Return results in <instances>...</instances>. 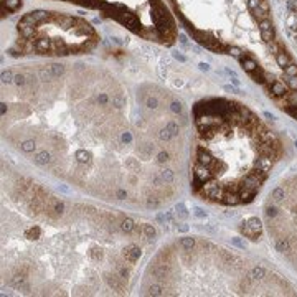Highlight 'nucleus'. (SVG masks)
<instances>
[{
	"label": "nucleus",
	"mask_w": 297,
	"mask_h": 297,
	"mask_svg": "<svg viewBox=\"0 0 297 297\" xmlns=\"http://www.w3.org/2000/svg\"><path fill=\"white\" fill-rule=\"evenodd\" d=\"M259 30H261V40L264 43H271L272 38H274V28H272V23L269 18L261 20L259 22Z\"/></svg>",
	"instance_id": "1"
},
{
	"label": "nucleus",
	"mask_w": 297,
	"mask_h": 297,
	"mask_svg": "<svg viewBox=\"0 0 297 297\" xmlns=\"http://www.w3.org/2000/svg\"><path fill=\"white\" fill-rule=\"evenodd\" d=\"M5 5H7L8 12H17L22 7V0H2V7H5Z\"/></svg>",
	"instance_id": "3"
},
{
	"label": "nucleus",
	"mask_w": 297,
	"mask_h": 297,
	"mask_svg": "<svg viewBox=\"0 0 297 297\" xmlns=\"http://www.w3.org/2000/svg\"><path fill=\"white\" fill-rule=\"evenodd\" d=\"M284 74L289 76V78H292V76H297V65H294V63H289V65L284 68Z\"/></svg>",
	"instance_id": "4"
},
{
	"label": "nucleus",
	"mask_w": 297,
	"mask_h": 297,
	"mask_svg": "<svg viewBox=\"0 0 297 297\" xmlns=\"http://www.w3.org/2000/svg\"><path fill=\"white\" fill-rule=\"evenodd\" d=\"M286 83H287V86H289L292 91H297V76H292V78H289V76H287Z\"/></svg>",
	"instance_id": "6"
},
{
	"label": "nucleus",
	"mask_w": 297,
	"mask_h": 297,
	"mask_svg": "<svg viewBox=\"0 0 297 297\" xmlns=\"http://www.w3.org/2000/svg\"><path fill=\"white\" fill-rule=\"evenodd\" d=\"M12 76H13V73L12 71H7L2 74V79H4V83H12Z\"/></svg>",
	"instance_id": "7"
},
{
	"label": "nucleus",
	"mask_w": 297,
	"mask_h": 297,
	"mask_svg": "<svg viewBox=\"0 0 297 297\" xmlns=\"http://www.w3.org/2000/svg\"><path fill=\"white\" fill-rule=\"evenodd\" d=\"M200 69H205V71H208V65H205V63H200Z\"/></svg>",
	"instance_id": "8"
},
{
	"label": "nucleus",
	"mask_w": 297,
	"mask_h": 297,
	"mask_svg": "<svg viewBox=\"0 0 297 297\" xmlns=\"http://www.w3.org/2000/svg\"><path fill=\"white\" fill-rule=\"evenodd\" d=\"M173 56H175V58H177V60H182V61H183V60H185V58H183V56H182V55H178V53H175V55H173Z\"/></svg>",
	"instance_id": "9"
},
{
	"label": "nucleus",
	"mask_w": 297,
	"mask_h": 297,
	"mask_svg": "<svg viewBox=\"0 0 297 297\" xmlns=\"http://www.w3.org/2000/svg\"><path fill=\"white\" fill-rule=\"evenodd\" d=\"M228 53L233 55L234 58H238V60H240V58H243V53H244V51L241 50V48H238V46H229V48H228Z\"/></svg>",
	"instance_id": "5"
},
{
	"label": "nucleus",
	"mask_w": 297,
	"mask_h": 297,
	"mask_svg": "<svg viewBox=\"0 0 297 297\" xmlns=\"http://www.w3.org/2000/svg\"><path fill=\"white\" fill-rule=\"evenodd\" d=\"M274 56H276V63H277V66H281V68H286L289 63H292L290 61V58H289V55L286 53L284 50H279L277 53H274Z\"/></svg>",
	"instance_id": "2"
}]
</instances>
